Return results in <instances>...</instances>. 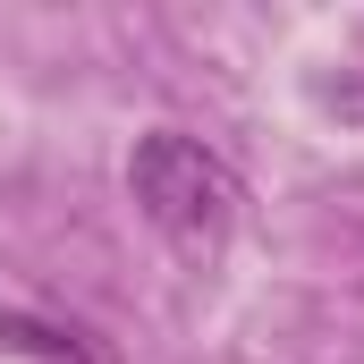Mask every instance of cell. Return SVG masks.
Instances as JSON below:
<instances>
[{"label": "cell", "mask_w": 364, "mask_h": 364, "mask_svg": "<svg viewBox=\"0 0 364 364\" xmlns=\"http://www.w3.org/2000/svg\"><path fill=\"white\" fill-rule=\"evenodd\" d=\"M127 195H136V212L178 246L186 263H212L220 246H229V229H237V170L212 153V144H195L178 127H153L136 153H127Z\"/></svg>", "instance_id": "obj_1"}]
</instances>
